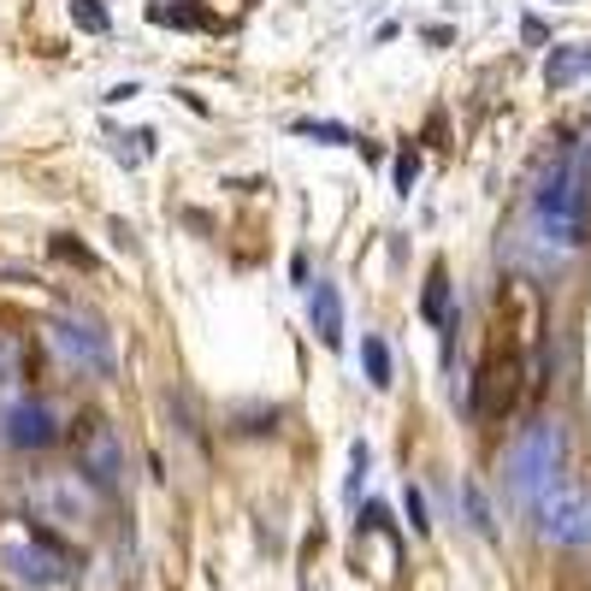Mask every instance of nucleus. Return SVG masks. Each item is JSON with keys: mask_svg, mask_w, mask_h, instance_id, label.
I'll return each mask as SVG.
<instances>
[{"mask_svg": "<svg viewBox=\"0 0 591 591\" xmlns=\"http://www.w3.org/2000/svg\"><path fill=\"white\" fill-rule=\"evenodd\" d=\"M362 373H367L373 391H385V385H391V350H385L379 331H367V338H362Z\"/></svg>", "mask_w": 591, "mask_h": 591, "instance_id": "9b49d317", "label": "nucleus"}, {"mask_svg": "<svg viewBox=\"0 0 591 591\" xmlns=\"http://www.w3.org/2000/svg\"><path fill=\"white\" fill-rule=\"evenodd\" d=\"M71 19H78V31H95V36L113 31V19H107V7H101V0H71Z\"/></svg>", "mask_w": 591, "mask_h": 591, "instance_id": "4468645a", "label": "nucleus"}, {"mask_svg": "<svg viewBox=\"0 0 591 591\" xmlns=\"http://www.w3.org/2000/svg\"><path fill=\"white\" fill-rule=\"evenodd\" d=\"M31 509H36V521H48V527L83 532V527L101 521V492L83 468L42 473V480H31Z\"/></svg>", "mask_w": 591, "mask_h": 591, "instance_id": "7ed1b4c3", "label": "nucleus"}, {"mask_svg": "<svg viewBox=\"0 0 591 591\" xmlns=\"http://www.w3.org/2000/svg\"><path fill=\"white\" fill-rule=\"evenodd\" d=\"M71 438H78L83 473H90L95 485H119V480H125V450H119V432H113L107 421H101V414H78Z\"/></svg>", "mask_w": 591, "mask_h": 591, "instance_id": "0eeeda50", "label": "nucleus"}, {"mask_svg": "<svg viewBox=\"0 0 591 591\" xmlns=\"http://www.w3.org/2000/svg\"><path fill=\"white\" fill-rule=\"evenodd\" d=\"M7 379H12V343L0 338V385H7Z\"/></svg>", "mask_w": 591, "mask_h": 591, "instance_id": "6ab92c4d", "label": "nucleus"}, {"mask_svg": "<svg viewBox=\"0 0 591 591\" xmlns=\"http://www.w3.org/2000/svg\"><path fill=\"white\" fill-rule=\"evenodd\" d=\"M539 225L551 231V243H562V249H580L586 243V178H580V166H562L551 184L539 190Z\"/></svg>", "mask_w": 591, "mask_h": 591, "instance_id": "20e7f679", "label": "nucleus"}, {"mask_svg": "<svg viewBox=\"0 0 591 591\" xmlns=\"http://www.w3.org/2000/svg\"><path fill=\"white\" fill-rule=\"evenodd\" d=\"M149 19H154V24H178V31H213L208 12H196V7H166V0L149 12Z\"/></svg>", "mask_w": 591, "mask_h": 591, "instance_id": "ddd939ff", "label": "nucleus"}, {"mask_svg": "<svg viewBox=\"0 0 591 591\" xmlns=\"http://www.w3.org/2000/svg\"><path fill=\"white\" fill-rule=\"evenodd\" d=\"M0 438H7L12 450H48V444L60 438V426H54L48 402H19V409H7V421H0Z\"/></svg>", "mask_w": 591, "mask_h": 591, "instance_id": "6e6552de", "label": "nucleus"}, {"mask_svg": "<svg viewBox=\"0 0 591 591\" xmlns=\"http://www.w3.org/2000/svg\"><path fill=\"white\" fill-rule=\"evenodd\" d=\"M414 172H421V154H414V149H402V154H397V190H402V196L414 190Z\"/></svg>", "mask_w": 591, "mask_h": 591, "instance_id": "dca6fc26", "label": "nucleus"}, {"mask_svg": "<svg viewBox=\"0 0 591 591\" xmlns=\"http://www.w3.org/2000/svg\"><path fill=\"white\" fill-rule=\"evenodd\" d=\"M0 580L12 591H60L71 586V551L36 521L0 527Z\"/></svg>", "mask_w": 591, "mask_h": 591, "instance_id": "f257e3e1", "label": "nucleus"}, {"mask_svg": "<svg viewBox=\"0 0 591 591\" xmlns=\"http://www.w3.org/2000/svg\"><path fill=\"white\" fill-rule=\"evenodd\" d=\"M314 331H320V343H343V296L331 279L314 284Z\"/></svg>", "mask_w": 591, "mask_h": 591, "instance_id": "1a4fd4ad", "label": "nucleus"}, {"mask_svg": "<svg viewBox=\"0 0 591 591\" xmlns=\"http://www.w3.org/2000/svg\"><path fill=\"white\" fill-rule=\"evenodd\" d=\"M409 521H414V532H426V527H432V521H426V497L414 492V485H409Z\"/></svg>", "mask_w": 591, "mask_h": 591, "instance_id": "a211bd4d", "label": "nucleus"}, {"mask_svg": "<svg viewBox=\"0 0 591 591\" xmlns=\"http://www.w3.org/2000/svg\"><path fill=\"white\" fill-rule=\"evenodd\" d=\"M302 137H320V142H355L350 125H331V119H296Z\"/></svg>", "mask_w": 591, "mask_h": 591, "instance_id": "2eb2a0df", "label": "nucleus"}, {"mask_svg": "<svg viewBox=\"0 0 591 591\" xmlns=\"http://www.w3.org/2000/svg\"><path fill=\"white\" fill-rule=\"evenodd\" d=\"M421 314H426L432 326H450V279H444V267H432L426 296H421Z\"/></svg>", "mask_w": 591, "mask_h": 591, "instance_id": "f8f14e48", "label": "nucleus"}, {"mask_svg": "<svg viewBox=\"0 0 591 591\" xmlns=\"http://www.w3.org/2000/svg\"><path fill=\"white\" fill-rule=\"evenodd\" d=\"M551 485H562V426L532 421L521 432V444H515V456H509V492H515L521 509H539Z\"/></svg>", "mask_w": 591, "mask_h": 591, "instance_id": "f03ea898", "label": "nucleus"}, {"mask_svg": "<svg viewBox=\"0 0 591 591\" xmlns=\"http://www.w3.org/2000/svg\"><path fill=\"white\" fill-rule=\"evenodd\" d=\"M586 71H591V48L574 42V48H556L551 60H544V83H551V90H568V83H580Z\"/></svg>", "mask_w": 591, "mask_h": 591, "instance_id": "9d476101", "label": "nucleus"}, {"mask_svg": "<svg viewBox=\"0 0 591 591\" xmlns=\"http://www.w3.org/2000/svg\"><path fill=\"white\" fill-rule=\"evenodd\" d=\"M468 515H473V527H480V532H492V509H485V497L473 492V485H468Z\"/></svg>", "mask_w": 591, "mask_h": 591, "instance_id": "f3484780", "label": "nucleus"}, {"mask_svg": "<svg viewBox=\"0 0 591 591\" xmlns=\"http://www.w3.org/2000/svg\"><path fill=\"white\" fill-rule=\"evenodd\" d=\"M532 515H539V532H544L551 544H586V539H591V497L574 492L568 480L551 485V492H544V503H539Z\"/></svg>", "mask_w": 591, "mask_h": 591, "instance_id": "423d86ee", "label": "nucleus"}, {"mask_svg": "<svg viewBox=\"0 0 591 591\" xmlns=\"http://www.w3.org/2000/svg\"><path fill=\"white\" fill-rule=\"evenodd\" d=\"M54 350H60L71 367L95 373V379H113V343L90 314H60V320H54Z\"/></svg>", "mask_w": 591, "mask_h": 591, "instance_id": "39448f33", "label": "nucleus"}]
</instances>
